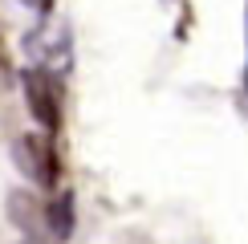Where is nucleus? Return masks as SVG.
<instances>
[{
  "label": "nucleus",
  "instance_id": "20e7f679",
  "mask_svg": "<svg viewBox=\"0 0 248 244\" xmlns=\"http://www.w3.org/2000/svg\"><path fill=\"white\" fill-rule=\"evenodd\" d=\"M33 4H37V8H49V4H53V0H33Z\"/></svg>",
  "mask_w": 248,
  "mask_h": 244
},
{
  "label": "nucleus",
  "instance_id": "7ed1b4c3",
  "mask_svg": "<svg viewBox=\"0 0 248 244\" xmlns=\"http://www.w3.org/2000/svg\"><path fill=\"white\" fill-rule=\"evenodd\" d=\"M13 77V61H8V41H4V29H0V81Z\"/></svg>",
  "mask_w": 248,
  "mask_h": 244
},
{
  "label": "nucleus",
  "instance_id": "f257e3e1",
  "mask_svg": "<svg viewBox=\"0 0 248 244\" xmlns=\"http://www.w3.org/2000/svg\"><path fill=\"white\" fill-rule=\"evenodd\" d=\"M16 163L29 171L33 179H41V183H53L57 179V159H53V151H49V142L45 138H20L16 142Z\"/></svg>",
  "mask_w": 248,
  "mask_h": 244
},
{
  "label": "nucleus",
  "instance_id": "f03ea898",
  "mask_svg": "<svg viewBox=\"0 0 248 244\" xmlns=\"http://www.w3.org/2000/svg\"><path fill=\"white\" fill-rule=\"evenodd\" d=\"M25 90L29 102H33V114L41 118V126L57 130V98H53V77L41 74V69H29L25 74Z\"/></svg>",
  "mask_w": 248,
  "mask_h": 244
}]
</instances>
